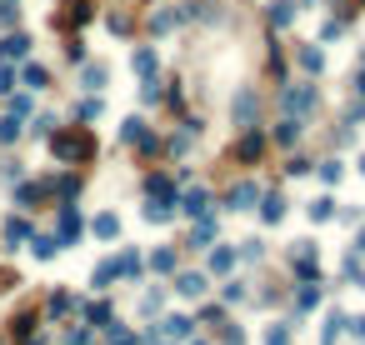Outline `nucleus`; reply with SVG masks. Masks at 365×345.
I'll return each mask as SVG.
<instances>
[{
    "instance_id": "obj_6",
    "label": "nucleus",
    "mask_w": 365,
    "mask_h": 345,
    "mask_svg": "<svg viewBox=\"0 0 365 345\" xmlns=\"http://www.w3.org/2000/svg\"><path fill=\"white\" fill-rule=\"evenodd\" d=\"M250 201H255V185H250V180H245V185H235V190H230V210H245Z\"/></svg>"
},
{
    "instance_id": "obj_19",
    "label": "nucleus",
    "mask_w": 365,
    "mask_h": 345,
    "mask_svg": "<svg viewBox=\"0 0 365 345\" xmlns=\"http://www.w3.org/2000/svg\"><path fill=\"white\" fill-rule=\"evenodd\" d=\"M241 156H245V160L261 156V136H245V140H241Z\"/></svg>"
},
{
    "instance_id": "obj_17",
    "label": "nucleus",
    "mask_w": 365,
    "mask_h": 345,
    "mask_svg": "<svg viewBox=\"0 0 365 345\" xmlns=\"http://www.w3.org/2000/svg\"><path fill=\"white\" fill-rule=\"evenodd\" d=\"M275 136H281V140H286V145H290V140H295V136H300V120H281V131H275Z\"/></svg>"
},
{
    "instance_id": "obj_11",
    "label": "nucleus",
    "mask_w": 365,
    "mask_h": 345,
    "mask_svg": "<svg viewBox=\"0 0 365 345\" xmlns=\"http://www.w3.org/2000/svg\"><path fill=\"white\" fill-rule=\"evenodd\" d=\"M15 20H20V6L15 0H0V26H15Z\"/></svg>"
},
{
    "instance_id": "obj_12",
    "label": "nucleus",
    "mask_w": 365,
    "mask_h": 345,
    "mask_svg": "<svg viewBox=\"0 0 365 345\" xmlns=\"http://www.w3.org/2000/svg\"><path fill=\"white\" fill-rule=\"evenodd\" d=\"M60 250V241H50V235H35V255L46 261V255H55Z\"/></svg>"
},
{
    "instance_id": "obj_5",
    "label": "nucleus",
    "mask_w": 365,
    "mask_h": 345,
    "mask_svg": "<svg viewBox=\"0 0 365 345\" xmlns=\"http://www.w3.org/2000/svg\"><path fill=\"white\" fill-rule=\"evenodd\" d=\"M75 235H80V221H75V210L66 205V210H60V245H71Z\"/></svg>"
},
{
    "instance_id": "obj_15",
    "label": "nucleus",
    "mask_w": 365,
    "mask_h": 345,
    "mask_svg": "<svg viewBox=\"0 0 365 345\" xmlns=\"http://www.w3.org/2000/svg\"><path fill=\"white\" fill-rule=\"evenodd\" d=\"M26 85H30V91H46V71H40V66H26Z\"/></svg>"
},
{
    "instance_id": "obj_10",
    "label": "nucleus",
    "mask_w": 365,
    "mask_h": 345,
    "mask_svg": "<svg viewBox=\"0 0 365 345\" xmlns=\"http://www.w3.org/2000/svg\"><path fill=\"white\" fill-rule=\"evenodd\" d=\"M85 91H95V85H105V66H85Z\"/></svg>"
},
{
    "instance_id": "obj_16",
    "label": "nucleus",
    "mask_w": 365,
    "mask_h": 345,
    "mask_svg": "<svg viewBox=\"0 0 365 345\" xmlns=\"http://www.w3.org/2000/svg\"><path fill=\"white\" fill-rule=\"evenodd\" d=\"M95 235H105V241H111V235H115V215H95Z\"/></svg>"
},
{
    "instance_id": "obj_8",
    "label": "nucleus",
    "mask_w": 365,
    "mask_h": 345,
    "mask_svg": "<svg viewBox=\"0 0 365 345\" xmlns=\"http://www.w3.org/2000/svg\"><path fill=\"white\" fill-rule=\"evenodd\" d=\"M261 215H265V221H281V215H286V201H281V196H265V210H261Z\"/></svg>"
},
{
    "instance_id": "obj_20",
    "label": "nucleus",
    "mask_w": 365,
    "mask_h": 345,
    "mask_svg": "<svg viewBox=\"0 0 365 345\" xmlns=\"http://www.w3.org/2000/svg\"><path fill=\"white\" fill-rule=\"evenodd\" d=\"M165 330H170V335H190V320L176 315V320H165Z\"/></svg>"
},
{
    "instance_id": "obj_18",
    "label": "nucleus",
    "mask_w": 365,
    "mask_h": 345,
    "mask_svg": "<svg viewBox=\"0 0 365 345\" xmlns=\"http://www.w3.org/2000/svg\"><path fill=\"white\" fill-rule=\"evenodd\" d=\"M270 20H275V26H290V0H281V6H275Z\"/></svg>"
},
{
    "instance_id": "obj_21",
    "label": "nucleus",
    "mask_w": 365,
    "mask_h": 345,
    "mask_svg": "<svg viewBox=\"0 0 365 345\" xmlns=\"http://www.w3.org/2000/svg\"><path fill=\"white\" fill-rule=\"evenodd\" d=\"M6 235H10V241H26L30 230H26V221H10V225H6Z\"/></svg>"
},
{
    "instance_id": "obj_9",
    "label": "nucleus",
    "mask_w": 365,
    "mask_h": 345,
    "mask_svg": "<svg viewBox=\"0 0 365 345\" xmlns=\"http://www.w3.org/2000/svg\"><path fill=\"white\" fill-rule=\"evenodd\" d=\"M15 136H20V115H6V120H0V140H6V145H10Z\"/></svg>"
},
{
    "instance_id": "obj_1",
    "label": "nucleus",
    "mask_w": 365,
    "mask_h": 345,
    "mask_svg": "<svg viewBox=\"0 0 365 345\" xmlns=\"http://www.w3.org/2000/svg\"><path fill=\"white\" fill-rule=\"evenodd\" d=\"M50 150H55V160L80 165V160L95 156V136L85 131V125H71V131H55V136H50Z\"/></svg>"
},
{
    "instance_id": "obj_24",
    "label": "nucleus",
    "mask_w": 365,
    "mask_h": 345,
    "mask_svg": "<svg viewBox=\"0 0 365 345\" xmlns=\"http://www.w3.org/2000/svg\"><path fill=\"white\" fill-rule=\"evenodd\" d=\"M111 345H135V340H131V330H111Z\"/></svg>"
},
{
    "instance_id": "obj_13",
    "label": "nucleus",
    "mask_w": 365,
    "mask_h": 345,
    "mask_svg": "<svg viewBox=\"0 0 365 345\" xmlns=\"http://www.w3.org/2000/svg\"><path fill=\"white\" fill-rule=\"evenodd\" d=\"M300 66H306V71H320V50H315V46H300Z\"/></svg>"
},
{
    "instance_id": "obj_4",
    "label": "nucleus",
    "mask_w": 365,
    "mask_h": 345,
    "mask_svg": "<svg viewBox=\"0 0 365 345\" xmlns=\"http://www.w3.org/2000/svg\"><path fill=\"white\" fill-rule=\"evenodd\" d=\"M26 50H30V40H26V35H6V40H0V55H6V60H20Z\"/></svg>"
},
{
    "instance_id": "obj_25",
    "label": "nucleus",
    "mask_w": 365,
    "mask_h": 345,
    "mask_svg": "<svg viewBox=\"0 0 365 345\" xmlns=\"http://www.w3.org/2000/svg\"><path fill=\"white\" fill-rule=\"evenodd\" d=\"M360 170H365V156H360Z\"/></svg>"
},
{
    "instance_id": "obj_14",
    "label": "nucleus",
    "mask_w": 365,
    "mask_h": 345,
    "mask_svg": "<svg viewBox=\"0 0 365 345\" xmlns=\"http://www.w3.org/2000/svg\"><path fill=\"white\" fill-rule=\"evenodd\" d=\"M135 71L150 80V75H156V55H150V50H140V55H135Z\"/></svg>"
},
{
    "instance_id": "obj_22",
    "label": "nucleus",
    "mask_w": 365,
    "mask_h": 345,
    "mask_svg": "<svg viewBox=\"0 0 365 345\" xmlns=\"http://www.w3.org/2000/svg\"><path fill=\"white\" fill-rule=\"evenodd\" d=\"M286 340H290V330H286V326H275V330L265 335V345H286Z\"/></svg>"
},
{
    "instance_id": "obj_3",
    "label": "nucleus",
    "mask_w": 365,
    "mask_h": 345,
    "mask_svg": "<svg viewBox=\"0 0 365 345\" xmlns=\"http://www.w3.org/2000/svg\"><path fill=\"white\" fill-rule=\"evenodd\" d=\"M315 105V91L310 85H300V91H286V111H310Z\"/></svg>"
},
{
    "instance_id": "obj_7",
    "label": "nucleus",
    "mask_w": 365,
    "mask_h": 345,
    "mask_svg": "<svg viewBox=\"0 0 365 345\" xmlns=\"http://www.w3.org/2000/svg\"><path fill=\"white\" fill-rule=\"evenodd\" d=\"M205 290V275H180V295H200Z\"/></svg>"
},
{
    "instance_id": "obj_23",
    "label": "nucleus",
    "mask_w": 365,
    "mask_h": 345,
    "mask_svg": "<svg viewBox=\"0 0 365 345\" xmlns=\"http://www.w3.org/2000/svg\"><path fill=\"white\" fill-rule=\"evenodd\" d=\"M10 85H15V75H10V66H0V95H6V91H10Z\"/></svg>"
},
{
    "instance_id": "obj_2",
    "label": "nucleus",
    "mask_w": 365,
    "mask_h": 345,
    "mask_svg": "<svg viewBox=\"0 0 365 345\" xmlns=\"http://www.w3.org/2000/svg\"><path fill=\"white\" fill-rule=\"evenodd\" d=\"M120 136L131 140V145H140V150H150V145H156V136H150V131H145V120H135V115L125 120V131H120Z\"/></svg>"
}]
</instances>
